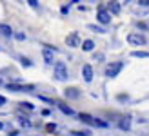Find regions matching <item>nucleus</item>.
<instances>
[{"label":"nucleus","instance_id":"b1692460","mask_svg":"<svg viewBox=\"0 0 149 136\" xmlns=\"http://www.w3.org/2000/svg\"><path fill=\"white\" fill-rule=\"evenodd\" d=\"M95 60H98V62H102V60H104V55H102V53H95V56H93Z\"/></svg>","mask_w":149,"mask_h":136},{"label":"nucleus","instance_id":"bb28decb","mask_svg":"<svg viewBox=\"0 0 149 136\" xmlns=\"http://www.w3.org/2000/svg\"><path fill=\"white\" fill-rule=\"evenodd\" d=\"M55 129H56L55 124H49V125H47V131H55Z\"/></svg>","mask_w":149,"mask_h":136},{"label":"nucleus","instance_id":"f8f14e48","mask_svg":"<svg viewBox=\"0 0 149 136\" xmlns=\"http://www.w3.org/2000/svg\"><path fill=\"white\" fill-rule=\"evenodd\" d=\"M0 33H2L4 36H11L13 35V29L7 26V24H0Z\"/></svg>","mask_w":149,"mask_h":136},{"label":"nucleus","instance_id":"20e7f679","mask_svg":"<svg viewBox=\"0 0 149 136\" xmlns=\"http://www.w3.org/2000/svg\"><path fill=\"white\" fill-rule=\"evenodd\" d=\"M6 87L7 91H15V93H29V91L35 89V85H27V84H7Z\"/></svg>","mask_w":149,"mask_h":136},{"label":"nucleus","instance_id":"ddd939ff","mask_svg":"<svg viewBox=\"0 0 149 136\" xmlns=\"http://www.w3.org/2000/svg\"><path fill=\"white\" fill-rule=\"evenodd\" d=\"M109 11L113 15H118V13H120V4H118V2H109Z\"/></svg>","mask_w":149,"mask_h":136},{"label":"nucleus","instance_id":"f03ea898","mask_svg":"<svg viewBox=\"0 0 149 136\" xmlns=\"http://www.w3.org/2000/svg\"><path fill=\"white\" fill-rule=\"evenodd\" d=\"M55 78L58 82H64L68 78V67L64 62H55Z\"/></svg>","mask_w":149,"mask_h":136},{"label":"nucleus","instance_id":"7ed1b4c3","mask_svg":"<svg viewBox=\"0 0 149 136\" xmlns=\"http://www.w3.org/2000/svg\"><path fill=\"white\" fill-rule=\"evenodd\" d=\"M127 42L131 45H136V47H140V45L146 44V36L142 33H129L127 35Z\"/></svg>","mask_w":149,"mask_h":136},{"label":"nucleus","instance_id":"0eeeda50","mask_svg":"<svg viewBox=\"0 0 149 136\" xmlns=\"http://www.w3.org/2000/svg\"><path fill=\"white\" fill-rule=\"evenodd\" d=\"M82 76H84L86 82H91L93 80V67L89 65V64H86L84 67H82Z\"/></svg>","mask_w":149,"mask_h":136},{"label":"nucleus","instance_id":"c85d7f7f","mask_svg":"<svg viewBox=\"0 0 149 136\" xmlns=\"http://www.w3.org/2000/svg\"><path fill=\"white\" fill-rule=\"evenodd\" d=\"M138 4H140V6H144V7H146V6H149V0H140V2H138Z\"/></svg>","mask_w":149,"mask_h":136},{"label":"nucleus","instance_id":"a211bd4d","mask_svg":"<svg viewBox=\"0 0 149 136\" xmlns=\"http://www.w3.org/2000/svg\"><path fill=\"white\" fill-rule=\"evenodd\" d=\"M20 107L24 109V111H29V112H33V111H35V105H33V103H29V102H22V103H20Z\"/></svg>","mask_w":149,"mask_h":136},{"label":"nucleus","instance_id":"c756f323","mask_svg":"<svg viewBox=\"0 0 149 136\" xmlns=\"http://www.w3.org/2000/svg\"><path fill=\"white\" fill-rule=\"evenodd\" d=\"M0 129H4V124L2 122H0Z\"/></svg>","mask_w":149,"mask_h":136},{"label":"nucleus","instance_id":"f3484780","mask_svg":"<svg viewBox=\"0 0 149 136\" xmlns=\"http://www.w3.org/2000/svg\"><path fill=\"white\" fill-rule=\"evenodd\" d=\"M18 124H20L22 127H26V129H27V127H31V122H29L26 116H20V114H18Z\"/></svg>","mask_w":149,"mask_h":136},{"label":"nucleus","instance_id":"f257e3e1","mask_svg":"<svg viewBox=\"0 0 149 136\" xmlns=\"http://www.w3.org/2000/svg\"><path fill=\"white\" fill-rule=\"evenodd\" d=\"M122 69H124V62H111L106 67V76L107 78H115V76H118V73Z\"/></svg>","mask_w":149,"mask_h":136},{"label":"nucleus","instance_id":"2eb2a0df","mask_svg":"<svg viewBox=\"0 0 149 136\" xmlns=\"http://www.w3.org/2000/svg\"><path fill=\"white\" fill-rule=\"evenodd\" d=\"M82 49L84 51H93L95 49V42L93 40H86L84 44H82Z\"/></svg>","mask_w":149,"mask_h":136},{"label":"nucleus","instance_id":"9d476101","mask_svg":"<svg viewBox=\"0 0 149 136\" xmlns=\"http://www.w3.org/2000/svg\"><path fill=\"white\" fill-rule=\"evenodd\" d=\"M42 56H44V60H46V64H53V51H51L49 47H44Z\"/></svg>","mask_w":149,"mask_h":136},{"label":"nucleus","instance_id":"cd10ccee","mask_svg":"<svg viewBox=\"0 0 149 136\" xmlns=\"http://www.w3.org/2000/svg\"><path fill=\"white\" fill-rule=\"evenodd\" d=\"M6 103H7V100H6L2 94H0V105H6Z\"/></svg>","mask_w":149,"mask_h":136},{"label":"nucleus","instance_id":"6ab92c4d","mask_svg":"<svg viewBox=\"0 0 149 136\" xmlns=\"http://www.w3.org/2000/svg\"><path fill=\"white\" fill-rule=\"evenodd\" d=\"M20 64L24 65V67H31V65H33V62H31V60H29V58H24V56L20 58Z\"/></svg>","mask_w":149,"mask_h":136},{"label":"nucleus","instance_id":"6e6552de","mask_svg":"<svg viewBox=\"0 0 149 136\" xmlns=\"http://www.w3.org/2000/svg\"><path fill=\"white\" fill-rule=\"evenodd\" d=\"M64 94H65V98L77 100V98H78V89H74V87H68V89L64 91Z\"/></svg>","mask_w":149,"mask_h":136},{"label":"nucleus","instance_id":"7c9ffc66","mask_svg":"<svg viewBox=\"0 0 149 136\" xmlns=\"http://www.w3.org/2000/svg\"><path fill=\"white\" fill-rule=\"evenodd\" d=\"M0 85H2V80H0Z\"/></svg>","mask_w":149,"mask_h":136},{"label":"nucleus","instance_id":"dca6fc26","mask_svg":"<svg viewBox=\"0 0 149 136\" xmlns=\"http://www.w3.org/2000/svg\"><path fill=\"white\" fill-rule=\"evenodd\" d=\"M131 56H135V58H149V53H146V51H133Z\"/></svg>","mask_w":149,"mask_h":136},{"label":"nucleus","instance_id":"4468645a","mask_svg":"<svg viewBox=\"0 0 149 136\" xmlns=\"http://www.w3.org/2000/svg\"><path fill=\"white\" fill-rule=\"evenodd\" d=\"M129 127H131V118H122V122H120V129H125V131H129Z\"/></svg>","mask_w":149,"mask_h":136},{"label":"nucleus","instance_id":"4be33fe9","mask_svg":"<svg viewBox=\"0 0 149 136\" xmlns=\"http://www.w3.org/2000/svg\"><path fill=\"white\" fill-rule=\"evenodd\" d=\"M95 125H98V127H107V122H102V120L95 118Z\"/></svg>","mask_w":149,"mask_h":136},{"label":"nucleus","instance_id":"1a4fd4ad","mask_svg":"<svg viewBox=\"0 0 149 136\" xmlns=\"http://www.w3.org/2000/svg\"><path fill=\"white\" fill-rule=\"evenodd\" d=\"M56 107L60 109V111L64 112V114H69V116H71V114H74V111L69 107V105H65L64 102H56Z\"/></svg>","mask_w":149,"mask_h":136},{"label":"nucleus","instance_id":"9b49d317","mask_svg":"<svg viewBox=\"0 0 149 136\" xmlns=\"http://www.w3.org/2000/svg\"><path fill=\"white\" fill-rule=\"evenodd\" d=\"M84 124H89V125H95V118L93 116H89V114H86V112H82V114L78 116Z\"/></svg>","mask_w":149,"mask_h":136},{"label":"nucleus","instance_id":"423d86ee","mask_svg":"<svg viewBox=\"0 0 149 136\" xmlns=\"http://www.w3.org/2000/svg\"><path fill=\"white\" fill-rule=\"evenodd\" d=\"M96 18H98L100 24L106 26V24H109V22H111V13H109V11H106L104 7H100V9H98V17H96Z\"/></svg>","mask_w":149,"mask_h":136},{"label":"nucleus","instance_id":"412c9836","mask_svg":"<svg viewBox=\"0 0 149 136\" xmlns=\"http://www.w3.org/2000/svg\"><path fill=\"white\" fill-rule=\"evenodd\" d=\"M89 29H91V31H96V33H106V29L98 27V26H89Z\"/></svg>","mask_w":149,"mask_h":136},{"label":"nucleus","instance_id":"39448f33","mask_svg":"<svg viewBox=\"0 0 149 136\" xmlns=\"http://www.w3.org/2000/svg\"><path fill=\"white\" fill-rule=\"evenodd\" d=\"M65 44H68V47H78L80 45V36H78V33H69L68 35V38H65Z\"/></svg>","mask_w":149,"mask_h":136},{"label":"nucleus","instance_id":"393cba45","mask_svg":"<svg viewBox=\"0 0 149 136\" xmlns=\"http://www.w3.org/2000/svg\"><path fill=\"white\" fill-rule=\"evenodd\" d=\"M27 4L31 6V7H36V6H38V2H36V0H27Z\"/></svg>","mask_w":149,"mask_h":136},{"label":"nucleus","instance_id":"aec40b11","mask_svg":"<svg viewBox=\"0 0 149 136\" xmlns=\"http://www.w3.org/2000/svg\"><path fill=\"white\" fill-rule=\"evenodd\" d=\"M71 134H73V136H89L91 133H89V131H73Z\"/></svg>","mask_w":149,"mask_h":136},{"label":"nucleus","instance_id":"a878e982","mask_svg":"<svg viewBox=\"0 0 149 136\" xmlns=\"http://www.w3.org/2000/svg\"><path fill=\"white\" fill-rule=\"evenodd\" d=\"M60 11H62L64 15H68V13H69V6H62V9H60Z\"/></svg>","mask_w":149,"mask_h":136},{"label":"nucleus","instance_id":"5701e85b","mask_svg":"<svg viewBox=\"0 0 149 136\" xmlns=\"http://www.w3.org/2000/svg\"><path fill=\"white\" fill-rule=\"evenodd\" d=\"M15 38L22 42V40H26V35H24V33H17V35H15Z\"/></svg>","mask_w":149,"mask_h":136}]
</instances>
